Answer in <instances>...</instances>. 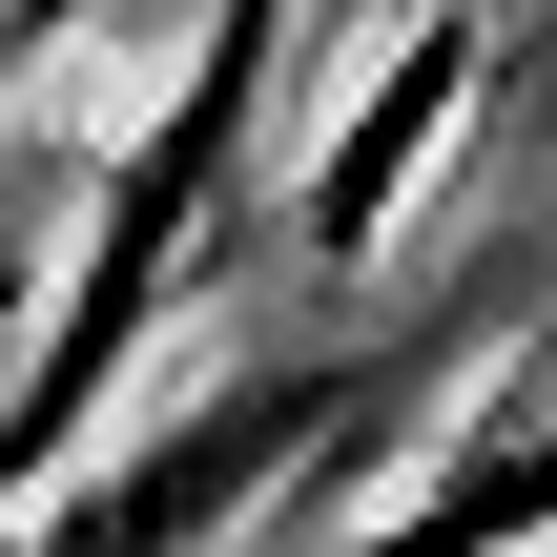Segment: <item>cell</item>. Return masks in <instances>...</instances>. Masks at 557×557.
<instances>
[{
	"label": "cell",
	"instance_id": "1",
	"mask_svg": "<svg viewBox=\"0 0 557 557\" xmlns=\"http://www.w3.org/2000/svg\"><path fill=\"white\" fill-rule=\"evenodd\" d=\"M289 103H331L310 0H207V21H186V62L145 83V124L103 145L83 248H62V289H41L21 372H0V517H21L41 475H83V455H103V413L145 393V351L227 289V227H248V186H269V124H289Z\"/></svg>",
	"mask_w": 557,
	"mask_h": 557
},
{
	"label": "cell",
	"instance_id": "2",
	"mask_svg": "<svg viewBox=\"0 0 557 557\" xmlns=\"http://www.w3.org/2000/svg\"><path fill=\"white\" fill-rule=\"evenodd\" d=\"M517 310L496 289H434L413 331H351V351H227L207 393H165L145 434H103L83 475H41L0 557H227L269 496H331V475H393L434 455V413H475V351Z\"/></svg>",
	"mask_w": 557,
	"mask_h": 557
},
{
	"label": "cell",
	"instance_id": "3",
	"mask_svg": "<svg viewBox=\"0 0 557 557\" xmlns=\"http://www.w3.org/2000/svg\"><path fill=\"white\" fill-rule=\"evenodd\" d=\"M537 537H557V351L496 372L434 455H393L351 517H310L289 557H537Z\"/></svg>",
	"mask_w": 557,
	"mask_h": 557
},
{
	"label": "cell",
	"instance_id": "4",
	"mask_svg": "<svg viewBox=\"0 0 557 557\" xmlns=\"http://www.w3.org/2000/svg\"><path fill=\"white\" fill-rule=\"evenodd\" d=\"M83 21H103V0H0V103H21V83H41V62H62Z\"/></svg>",
	"mask_w": 557,
	"mask_h": 557
},
{
	"label": "cell",
	"instance_id": "5",
	"mask_svg": "<svg viewBox=\"0 0 557 557\" xmlns=\"http://www.w3.org/2000/svg\"><path fill=\"white\" fill-rule=\"evenodd\" d=\"M372 21H393V0H310V62H331V103L372 83Z\"/></svg>",
	"mask_w": 557,
	"mask_h": 557
}]
</instances>
